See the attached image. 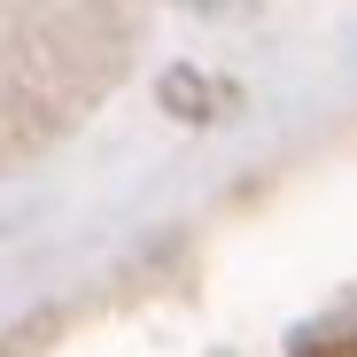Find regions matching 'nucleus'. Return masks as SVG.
Here are the masks:
<instances>
[{
  "label": "nucleus",
  "instance_id": "1",
  "mask_svg": "<svg viewBox=\"0 0 357 357\" xmlns=\"http://www.w3.org/2000/svg\"><path fill=\"white\" fill-rule=\"evenodd\" d=\"M295 357H357V326H319L295 342Z\"/></svg>",
  "mask_w": 357,
  "mask_h": 357
}]
</instances>
